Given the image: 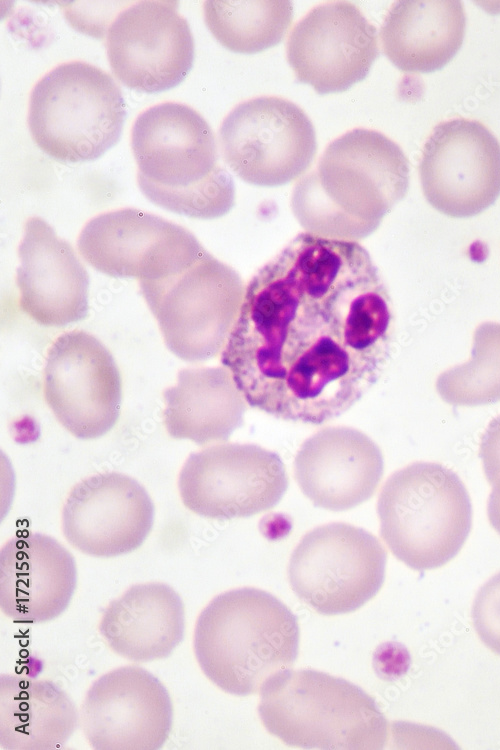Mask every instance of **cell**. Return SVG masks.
<instances>
[{
    "label": "cell",
    "mask_w": 500,
    "mask_h": 750,
    "mask_svg": "<svg viewBox=\"0 0 500 750\" xmlns=\"http://www.w3.org/2000/svg\"><path fill=\"white\" fill-rule=\"evenodd\" d=\"M391 305L362 245L300 233L248 282L221 363L249 406L323 424L378 380Z\"/></svg>",
    "instance_id": "obj_1"
},
{
    "label": "cell",
    "mask_w": 500,
    "mask_h": 750,
    "mask_svg": "<svg viewBox=\"0 0 500 750\" xmlns=\"http://www.w3.org/2000/svg\"><path fill=\"white\" fill-rule=\"evenodd\" d=\"M408 187L402 149L378 131L358 128L331 142L317 168L298 180L291 208L306 232L357 242L379 227Z\"/></svg>",
    "instance_id": "obj_2"
},
{
    "label": "cell",
    "mask_w": 500,
    "mask_h": 750,
    "mask_svg": "<svg viewBox=\"0 0 500 750\" xmlns=\"http://www.w3.org/2000/svg\"><path fill=\"white\" fill-rule=\"evenodd\" d=\"M131 147L139 189L153 204L197 219L222 217L234 206L233 179L218 164L214 133L191 107L148 108L134 122Z\"/></svg>",
    "instance_id": "obj_3"
},
{
    "label": "cell",
    "mask_w": 500,
    "mask_h": 750,
    "mask_svg": "<svg viewBox=\"0 0 500 750\" xmlns=\"http://www.w3.org/2000/svg\"><path fill=\"white\" fill-rule=\"evenodd\" d=\"M194 653L206 677L226 693L261 692L274 676L290 670L299 647V625L275 596L239 588L216 596L201 612Z\"/></svg>",
    "instance_id": "obj_4"
},
{
    "label": "cell",
    "mask_w": 500,
    "mask_h": 750,
    "mask_svg": "<svg viewBox=\"0 0 500 750\" xmlns=\"http://www.w3.org/2000/svg\"><path fill=\"white\" fill-rule=\"evenodd\" d=\"M258 712L269 733L304 749H382L388 740V722L369 694L311 669L271 678L261 690Z\"/></svg>",
    "instance_id": "obj_5"
},
{
    "label": "cell",
    "mask_w": 500,
    "mask_h": 750,
    "mask_svg": "<svg viewBox=\"0 0 500 750\" xmlns=\"http://www.w3.org/2000/svg\"><path fill=\"white\" fill-rule=\"evenodd\" d=\"M381 537L408 567L444 566L464 545L472 505L459 476L434 462H414L394 472L377 501Z\"/></svg>",
    "instance_id": "obj_6"
},
{
    "label": "cell",
    "mask_w": 500,
    "mask_h": 750,
    "mask_svg": "<svg viewBox=\"0 0 500 750\" xmlns=\"http://www.w3.org/2000/svg\"><path fill=\"white\" fill-rule=\"evenodd\" d=\"M125 117V101L113 77L85 62L55 67L30 95L31 137L60 162L100 158L119 141Z\"/></svg>",
    "instance_id": "obj_7"
},
{
    "label": "cell",
    "mask_w": 500,
    "mask_h": 750,
    "mask_svg": "<svg viewBox=\"0 0 500 750\" xmlns=\"http://www.w3.org/2000/svg\"><path fill=\"white\" fill-rule=\"evenodd\" d=\"M139 284L175 356L203 362L222 353L245 292L233 268L206 251L179 272Z\"/></svg>",
    "instance_id": "obj_8"
},
{
    "label": "cell",
    "mask_w": 500,
    "mask_h": 750,
    "mask_svg": "<svg viewBox=\"0 0 500 750\" xmlns=\"http://www.w3.org/2000/svg\"><path fill=\"white\" fill-rule=\"evenodd\" d=\"M386 552L379 540L346 523H330L304 535L289 565L290 586L297 597L323 615L353 612L380 590Z\"/></svg>",
    "instance_id": "obj_9"
},
{
    "label": "cell",
    "mask_w": 500,
    "mask_h": 750,
    "mask_svg": "<svg viewBox=\"0 0 500 750\" xmlns=\"http://www.w3.org/2000/svg\"><path fill=\"white\" fill-rule=\"evenodd\" d=\"M225 162L243 181L263 187L285 185L311 165L316 133L305 112L278 97L254 98L236 106L219 130Z\"/></svg>",
    "instance_id": "obj_10"
},
{
    "label": "cell",
    "mask_w": 500,
    "mask_h": 750,
    "mask_svg": "<svg viewBox=\"0 0 500 750\" xmlns=\"http://www.w3.org/2000/svg\"><path fill=\"white\" fill-rule=\"evenodd\" d=\"M288 487L280 457L254 444L225 443L190 454L178 478L181 500L210 519L245 518L272 509Z\"/></svg>",
    "instance_id": "obj_11"
},
{
    "label": "cell",
    "mask_w": 500,
    "mask_h": 750,
    "mask_svg": "<svg viewBox=\"0 0 500 750\" xmlns=\"http://www.w3.org/2000/svg\"><path fill=\"white\" fill-rule=\"evenodd\" d=\"M419 174L433 208L453 218L475 216L500 196V143L479 121L441 122L424 143Z\"/></svg>",
    "instance_id": "obj_12"
},
{
    "label": "cell",
    "mask_w": 500,
    "mask_h": 750,
    "mask_svg": "<svg viewBox=\"0 0 500 750\" xmlns=\"http://www.w3.org/2000/svg\"><path fill=\"white\" fill-rule=\"evenodd\" d=\"M44 397L56 419L79 439H96L116 424L122 382L108 349L93 335L74 330L50 346Z\"/></svg>",
    "instance_id": "obj_13"
},
{
    "label": "cell",
    "mask_w": 500,
    "mask_h": 750,
    "mask_svg": "<svg viewBox=\"0 0 500 750\" xmlns=\"http://www.w3.org/2000/svg\"><path fill=\"white\" fill-rule=\"evenodd\" d=\"M178 8V1H136L111 22L106 37L110 67L129 89L166 91L190 72L194 40Z\"/></svg>",
    "instance_id": "obj_14"
},
{
    "label": "cell",
    "mask_w": 500,
    "mask_h": 750,
    "mask_svg": "<svg viewBox=\"0 0 500 750\" xmlns=\"http://www.w3.org/2000/svg\"><path fill=\"white\" fill-rule=\"evenodd\" d=\"M77 247L97 271L139 281L179 272L206 252L184 227L135 208L91 219L79 234Z\"/></svg>",
    "instance_id": "obj_15"
},
{
    "label": "cell",
    "mask_w": 500,
    "mask_h": 750,
    "mask_svg": "<svg viewBox=\"0 0 500 750\" xmlns=\"http://www.w3.org/2000/svg\"><path fill=\"white\" fill-rule=\"evenodd\" d=\"M79 720L93 749L157 750L171 732L173 706L153 674L139 666H123L93 682Z\"/></svg>",
    "instance_id": "obj_16"
},
{
    "label": "cell",
    "mask_w": 500,
    "mask_h": 750,
    "mask_svg": "<svg viewBox=\"0 0 500 750\" xmlns=\"http://www.w3.org/2000/svg\"><path fill=\"white\" fill-rule=\"evenodd\" d=\"M287 60L299 82L318 94L364 80L379 56L376 28L348 1L314 7L290 33Z\"/></svg>",
    "instance_id": "obj_17"
},
{
    "label": "cell",
    "mask_w": 500,
    "mask_h": 750,
    "mask_svg": "<svg viewBox=\"0 0 500 750\" xmlns=\"http://www.w3.org/2000/svg\"><path fill=\"white\" fill-rule=\"evenodd\" d=\"M154 521L145 488L130 476L106 472L90 476L70 491L62 510V531L80 552L111 558L139 548Z\"/></svg>",
    "instance_id": "obj_18"
},
{
    "label": "cell",
    "mask_w": 500,
    "mask_h": 750,
    "mask_svg": "<svg viewBox=\"0 0 500 750\" xmlns=\"http://www.w3.org/2000/svg\"><path fill=\"white\" fill-rule=\"evenodd\" d=\"M384 471L380 448L363 432L327 427L306 439L294 460L295 480L317 507L339 512L369 500Z\"/></svg>",
    "instance_id": "obj_19"
},
{
    "label": "cell",
    "mask_w": 500,
    "mask_h": 750,
    "mask_svg": "<svg viewBox=\"0 0 500 750\" xmlns=\"http://www.w3.org/2000/svg\"><path fill=\"white\" fill-rule=\"evenodd\" d=\"M16 283L21 310L44 326H64L88 315L89 277L71 245L39 217L24 225Z\"/></svg>",
    "instance_id": "obj_20"
},
{
    "label": "cell",
    "mask_w": 500,
    "mask_h": 750,
    "mask_svg": "<svg viewBox=\"0 0 500 750\" xmlns=\"http://www.w3.org/2000/svg\"><path fill=\"white\" fill-rule=\"evenodd\" d=\"M77 584L73 556L54 538L28 533L0 551V609L19 623H43L68 607Z\"/></svg>",
    "instance_id": "obj_21"
},
{
    "label": "cell",
    "mask_w": 500,
    "mask_h": 750,
    "mask_svg": "<svg viewBox=\"0 0 500 750\" xmlns=\"http://www.w3.org/2000/svg\"><path fill=\"white\" fill-rule=\"evenodd\" d=\"M184 630L182 599L164 583L133 585L110 602L99 624L111 650L133 662L170 656L181 643Z\"/></svg>",
    "instance_id": "obj_22"
},
{
    "label": "cell",
    "mask_w": 500,
    "mask_h": 750,
    "mask_svg": "<svg viewBox=\"0 0 500 750\" xmlns=\"http://www.w3.org/2000/svg\"><path fill=\"white\" fill-rule=\"evenodd\" d=\"M465 28L459 0H402L388 11L380 38L384 54L399 70L429 73L456 55Z\"/></svg>",
    "instance_id": "obj_23"
},
{
    "label": "cell",
    "mask_w": 500,
    "mask_h": 750,
    "mask_svg": "<svg viewBox=\"0 0 500 750\" xmlns=\"http://www.w3.org/2000/svg\"><path fill=\"white\" fill-rule=\"evenodd\" d=\"M164 425L174 439L199 446L226 441L243 423L246 400L225 367L180 370L163 393Z\"/></svg>",
    "instance_id": "obj_24"
},
{
    "label": "cell",
    "mask_w": 500,
    "mask_h": 750,
    "mask_svg": "<svg viewBox=\"0 0 500 750\" xmlns=\"http://www.w3.org/2000/svg\"><path fill=\"white\" fill-rule=\"evenodd\" d=\"M78 720L74 702L53 682L1 675V749H56L73 735Z\"/></svg>",
    "instance_id": "obj_25"
},
{
    "label": "cell",
    "mask_w": 500,
    "mask_h": 750,
    "mask_svg": "<svg viewBox=\"0 0 500 750\" xmlns=\"http://www.w3.org/2000/svg\"><path fill=\"white\" fill-rule=\"evenodd\" d=\"M204 19L223 47L254 54L281 42L291 25L293 7L287 0H207Z\"/></svg>",
    "instance_id": "obj_26"
},
{
    "label": "cell",
    "mask_w": 500,
    "mask_h": 750,
    "mask_svg": "<svg viewBox=\"0 0 500 750\" xmlns=\"http://www.w3.org/2000/svg\"><path fill=\"white\" fill-rule=\"evenodd\" d=\"M436 390L454 406L500 401V323L485 322L475 329L470 359L442 372Z\"/></svg>",
    "instance_id": "obj_27"
},
{
    "label": "cell",
    "mask_w": 500,
    "mask_h": 750,
    "mask_svg": "<svg viewBox=\"0 0 500 750\" xmlns=\"http://www.w3.org/2000/svg\"><path fill=\"white\" fill-rule=\"evenodd\" d=\"M472 620L481 641L500 655V573L478 591L472 606Z\"/></svg>",
    "instance_id": "obj_28"
},
{
    "label": "cell",
    "mask_w": 500,
    "mask_h": 750,
    "mask_svg": "<svg viewBox=\"0 0 500 750\" xmlns=\"http://www.w3.org/2000/svg\"><path fill=\"white\" fill-rule=\"evenodd\" d=\"M479 457L486 479L492 485L500 478V415L489 423L482 435Z\"/></svg>",
    "instance_id": "obj_29"
},
{
    "label": "cell",
    "mask_w": 500,
    "mask_h": 750,
    "mask_svg": "<svg viewBox=\"0 0 500 750\" xmlns=\"http://www.w3.org/2000/svg\"><path fill=\"white\" fill-rule=\"evenodd\" d=\"M492 485L487 502V516L491 526L500 535V478Z\"/></svg>",
    "instance_id": "obj_30"
}]
</instances>
